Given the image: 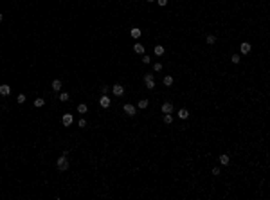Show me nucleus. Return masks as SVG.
I'll return each instance as SVG.
<instances>
[{
  "label": "nucleus",
  "mask_w": 270,
  "mask_h": 200,
  "mask_svg": "<svg viewBox=\"0 0 270 200\" xmlns=\"http://www.w3.org/2000/svg\"><path fill=\"white\" fill-rule=\"evenodd\" d=\"M162 112H164V114H171V112H173V105H171V103H164V105H162Z\"/></svg>",
  "instance_id": "nucleus-9"
},
{
  "label": "nucleus",
  "mask_w": 270,
  "mask_h": 200,
  "mask_svg": "<svg viewBox=\"0 0 270 200\" xmlns=\"http://www.w3.org/2000/svg\"><path fill=\"white\" fill-rule=\"evenodd\" d=\"M2 18H4V15H0V22H2Z\"/></svg>",
  "instance_id": "nucleus-29"
},
{
  "label": "nucleus",
  "mask_w": 270,
  "mask_h": 200,
  "mask_svg": "<svg viewBox=\"0 0 270 200\" xmlns=\"http://www.w3.org/2000/svg\"><path fill=\"white\" fill-rule=\"evenodd\" d=\"M220 162L221 164H229V155H225V153L220 155Z\"/></svg>",
  "instance_id": "nucleus-17"
},
{
  "label": "nucleus",
  "mask_w": 270,
  "mask_h": 200,
  "mask_svg": "<svg viewBox=\"0 0 270 200\" xmlns=\"http://www.w3.org/2000/svg\"><path fill=\"white\" fill-rule=\"evenodd\" d=\"M153 50H155V54H157V56H162V54H164V47H162V45H157Z\"/></svg>",
  "instance_id": "nucleus-14"
},
{
  "label": "nucleus",
  "mask_w": 270,
  "mask_h": 200,
  "mask_svg": "<svg viewBox=\"0 0 270 200\" xmlns=\"http://www.w3.org/2000/svg\"><path fill=\"white\" fill-rule=\"evenodd\" d=\"M60 101H69V94H67V92H61V94H60Z\"/></svg>",
  "instance_id": "nucleus-22"
},
{
  "label": "nucleus",
  "mask_w": 270,
  "mask_h": 200,
  "mask_svg": "<svg viewBox=\"0 0 270 200\" xmlns=\"http://www.w3.org/2000/svg\"><path fill=\"white\" fill-rule=\"evenodd\" d=\"M43 103H45V101L41 99V97H36V99H34V106H38V108H40V106H43Z\"/></svg>",
  "instance_id": "nucleus-18"
},
{
  "label": "nucleus",
  "mask_w": 270,
  "mask_h": 200,
  "mask_svg": "<svg viewBox=\"0 0 270 200\" xmlns=\"http://www.w3.org/2000/svg\"><path fill=\"white\" fill-rule=\"evenodd\" d=\"M144 87L148 90H153L155 89V78H153V72H148L144 76Z\"/></svg>",
  "instance_id": "nucleus-1"
},
{
  "label": "nucleus",
  "mask_w": 270,
  "mask_h": 200,
  "mask_svg": "<svg viewBox=\"0 0 270 200\" xmlns=\"http://www.w3.org/2000/svg\"><path fill=\"white\" fill-rule=\"evenodd\" d=\"M250 49H252V47H250V43H247V41H245V43H241V47H240L241 54H249Z\"/></svg>",
  "instance_id": "nucleus-8"
},
{
  "label": "nucleus",
  "mask_w": 270,
  "mask_h": 200,
  "mask_svg": "<svg viewBox=\"0 0 270 200\" xmlns=\"http://www.w3.org/2000/svg\"><path fill=\"white\" fill-rule=\"evenodd\" d=\"M148 2H155V0H148Z\"/></svg>",
  "instance_id": "nucleus-30"
},
{
  "label": "nucleus",
  "mask_w": 270,
  "mask_h": 200,
  "mask_svg": "<svg viewBox=\"0 0 270 200\" xmlns=\"http://www.w3.org/2000/svg\"><path fill=\"white\" fill-rule=\"evenodd\" d=\"M230 60H232V63H238V61H240V54H232Z\"/></svg>",
  "instance_id": "nucleus-24"
},
{
  "label": "nucleus",
  "mask_w": 270,
  "mask_h": 200,
  "mask_svg": "<svg viewBox=\"0 0 270 200\" xmlns=\"http://www.w3.org/2000/svg\"><path fill=\"white\" fill-rule=\"evenodd\" d=\"M164 123H168V124L173 123V115H171V114H166V115H164Z\"/></svg>",
  "instance_id": "nucleus-20"
},
{
  "label": "nucleus",
  "mask_w": 270,
  "mask_h": 200,
  "mask_svg": "<svg viewBox=\"0 0 270 200\" xmlns=\"http://www.w3.org/2000/svg\"><path fill=\"white\" fill-rule=\"evenodd\" d=\"M130 34H131V38H135V40H137V38L140 36V29H137V27H133V29L130 31Z\"/></svg>",
  "instance_id": "nucleus-12"
},
{
  "label": "nucleus",
  "mask_w": 270,
  "mask_h": 200,
  "mask_svg": "<svg viewBox=\"0 0 270 200\" xmlns=\"http://www.w3.org/2000/svg\"><path fill=\"white\" fill-rule=\"evenodd\" d=\"M56 166H58V170L60 171H67L69 170V160H67V155H61L58 162H56Z\"/></svg>",
  "instance_id": "nucleus-2"
},
{
  "label": "nucleus",
  "mask_w": 270,
  "mask_h": 200,
  "mask_svg": "<svg viewBox=\"0 0 270 200\" xmlns=\"http://www.w3.org/2000/svg\"><path fill=\"white\" fill-rule=\"evenodd\" d=\"M214 41H216V36H212V34H209V36H207V43H209V45H212Z\"/></svg>",
  "instance_id": "nucleus-23"
},
{
  "label": "nucleus",
  "mask_w": 270,
  "mask_h": 200,
  "mask_svg": "<svg viewBox=\"0 0 270 200\" xmlns=\"http://www.w3.org/2000/svg\"><path fill=\"white\" fill-rule=\"evenodd\" d=\"M133 50H135V52H139V54H142V52H144V47H142L140 43H135V47H133Z\"/></svg>",
  "instance_id": "nucleus-16"
},
{
  "label": "nucleus",
  "mask_w": 270,
  "mask_h": 200,
  "mask_svg": "<svg viewBox=\"0 0 270 200\" xmlns=\"http://www.w3.org/2000/svg\"><path fill=\"white\" fill-rule=\"evenodd\" d=\"M99 105L103 106V108H108V106H110V97H108L106 94H103L101 99H99Z\"/></svg>",
  "instance_id": "nucleus-4"
},
{
  "label": "nucleus",
  "mask_w": 270,
  "mask_h": 200,
  "mask_svg": "<svg viewBox=\"0 0 270 200\" xmlns=\"http://www.w3.org/2000/svg\"><path fill=\"white\" fill-rule=\"evenodd\" d=\"M78 124H79V128H85V126H87V121H85V119H79V123H78Z\"/></svg>",
  "instance_id": "nucleus-26"
},
{
  "label": "nucleus",
  "mask_w": 270,
  "mask_h": 200,
  "mask_svg": "<svg viewBox=\"0 0 270 200\" xmlns=\"http://www.w3.org/2000/svg\"><path fill=\"white\" fill-rule=\"evenodd\" d=\"M178 117L180 119H187L189 117V112L186 110V108H182V110H178Z\"/></svg>",
  "instance_id": "nucleus-11"
},
{
  "label": "nucleus",
  "mask_w": 270,
  "mask_h": 200,
  "mask_svg": "<svg viewBox=\"0 0 270 200\" xmlns=\"http://www.w3.org/2000/svg\"><path fill=\"white\" fill-rule=\"evenodd\" d=\"M153 70H155V72L162 70V65H160V63H155V65H153Z\"/></svg>",
  "instance_id": "nucleus-25"
},
{
  "label": "nucleus",
  "mask_w": 270,
  "mask_h": 200,
  "mask_svg": "<svg viewBox=\"0 0 270 200\" xmlns=\"http://www.w3.org/2000/svg\"><path fill=\"white\" fill-rule=\"evenodd\" d=\"M162 81H164V85H166V87H171V85H173V78H171V76H166Z\"/></svg>",
  "instance_id": "nucleus-15"
},
{
  "label": "nucleus",
  "mask_w": 270,
  "mask_h": 200,
  "mask_svg": "<svg viewBox=\"0 0 270 200\" xmlns=\"http://www.w3.org/2000/svg\"><path fill=\"white\" fill-rule=\"evenodd\" d=\"M112 92H113V94H115V96H117V97H119V96H122V94H124V89H122V87H121L119 83H115V85H113V87H112Z\"/></svg>",
  "instance_id": "nucleus-5"
},
{
  "label": "nucleus",
  "mask_w": 270,
  "mask_h": 200,
  "mask_svg": "<svg viewBox=\"0 0 270 200\" xmlns=\"http://www.w3.org/2000/svg\"><path fill=\"white\" fill-rule=\"evenodd\" d=\"M78 112H79V114H87V105H83V103L78 105Z\"/></svg>",
  "instance_id": "nucleus-19"
},
{
  "label": "nucleus",
  "mask_w": 270,
  "mask_h": 200,
  "mask_svg": "<svg viewBox=\"0 0 270 200\" xmlns=\"http://www.w3.org/2000/svg\"><path fill=\"white\" fill-rule=\"evenodd\" d=\"M52 90H56V92H60V90H61V81L60 80L52 81Z\"/></svg>",
  "instance_id": "nucleus-10"
},
{
  "label": "nucleus",
  "mask_w": 270,
  "mask_h": 200,
  "mask_svg": "<svg viewBox=\"0 0 270 200\" xmlns=\"http://www.w3.org/2000/svg\"><path fill=\"white\" fill-rule=\"evenodd\" d=\"M155 2H159V6H166L168 4V0H155Z\"/></svg>",
  "instance_id": "nucleus-27"
},
{
  "label": "nucleus",
  "mask_w": 270,
  "mask_h": 200,
  "mask_svg": "<svg viewBox=\"0 0 270 200\" xmlns=\"http://www.w3.org/2000/svg\"><path fill=\"white\" fill-rule=\"evenodd\" d=\"M148 105H150V101H148V99H140L139 103H137V106H139V108H142V110H144Z\"/></svg>",
  "instance_id": "nucleus-13"
},
{
  "label": "nucleus",
  "mask_w": 270,
  "mask_h": 200,
  "mask_svg": "<svg viewBox=\"0 0 270 200\" xmlns=\"http://www.w3.org/2000/svg\"><path fill=\"white\" fill-rule=\"evenodd\" d=\"M124 112H126V114L131 117V115H135V114H137V108H135L133 105H130V103H128V105H124Z\"/></svg>",
  "instance_id": "nucleus-6"
},
{
  "label": "nucleus",
  "mask_w": 270,
  "mask_h": 200,
  "mask_svg": "<svg viewBox=\"0 0 270 200\" xmlns=\"http://www.w3.org/2000/svg\"><path fill=\"white\" fill-rule=\"evenodd\" d=\"M72 114H63V117H61V123H63V126H70L72 124Z\"/></svg>",
  "instance_id": "nucleus-3"
},
{
  "label": "nucleus",
  "mask_w": 270,
  "mask_h": 200,
  "mask_svg": "<svg viewBox=\"0 0 270 200\" xmlns=\"http://www.w3.org/2000/svg\"><path fill=\"white\" fill-rule=\"evenodd\" d=\"M16 103L23 105V103H25V96H23V94H18V97H16Z\"/></svg>",
  "instance_id": "nucleus-21"
},
{
  "label": "nucleus",
  "mask_w": 270,
  "mask_h": 200,
  "mask_svg": "<svg viewBox=\"0 0 270 200\" xmlns=\"http://www.w3.org/2000/svg\"><path fill=\"white\" fill-rule=\"evenodd\" d=\"M142 61H144V63L148 65V63H150V61H151V58H148V56H144V58H142Z\"/></svg>",
  "instance_id": "nucleus-28"
},
{
  "label": "nucleus",
  "mask_w": 270,
  "mask_h": 200,
  "mask_svg": "<svg viewBox=\"0 0 270 200\" xmlns=\"http://www.w3.org/2000/svg\"><path fill=\"white\" fill-rule=\"evenodd\" d=\"M9 94H11L9 85H0V96H9Z\"/></svg>",
  "instance_id": "nucleus-7"
}]
</instances>
